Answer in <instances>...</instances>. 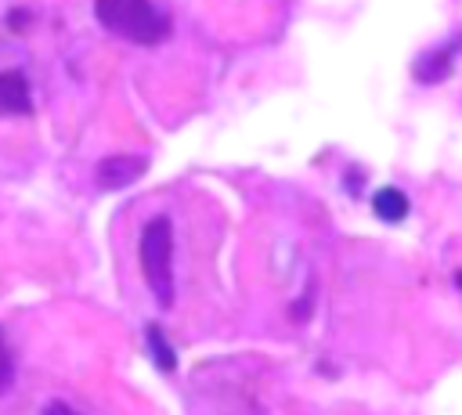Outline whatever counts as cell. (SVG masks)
<instances>
[{"mask_svg": "<svg viewBox=\"0 0 462 415\" xmlns=\"http://www.w3.org/2000/svg\"><path fill=\"white\" fill-rule=\"evenodd\" d=\"M94 18L119 40L155 47L170 36V18L152 0H94Z\"/></svg>", "mask_w": 462, "mask_h": 415, "instance_id": "obj_1", "label": "cell"}, {"mask_svg": "<svg viewBox=\"0 0 462 415\" xmlns=\"http://www.w3.org/2000/svg\"><path fill=\"white\" fill-rule=\"evenodd\" d=\"M137 256H141V274L152 296L159 300L162 310H170L173 307V224L170 217H152L144 224Z\"/></svg>", "mask_w": 462, "mask_h": 415, "instance_id": "obj_2", "label": "cell"}, {"mask_svg": "<svg viewBox=\"0 0 462 415\" xmlns=\"http://www.w3.org/2000/svg\"><path fill=\"white\" fill-rule=\"evenodd\" d=\"M144 170H148L144 155H108V159L97 162L94 180H97L101 191H119V188L134 184L137 177H144Z\"/></svg>", "mask_w": 462, "mask_h": 415, "instance_id": "obj_3", "label": "cell"}, {"mask_svg": "<svg viewBox=\"0 0 462 415\" xmlns=\"http://www.w3.org/2000/svg\"><path fill=\"white\" fill-rule=\"evenodd\" d=\"M458 43H462V36H455L451 43H440V47H433V51H426V54H419L415 58V65H411V76L419 79V83H444L451 72H455V54H458Z\"/></svg>", "mask_w": 462, "mask_h": 415, "instance_id": "obj_4", "label": "cell"}, {"mask_svg": "<svg viewBox=\"0 0 462 415\" xmlns=\"http://www.w3.org/2000/svg\"><path fill=\"white\" fill-rule=\"evenodd\" d=\"M29 112H32L29 79L18 69L0 72V115H29Z\"/></svg>", "mask_w": 462, "mask_h": 415, "instance_id": "obj_5", "label": "cell"}, {"mask_svg": "<svg viewBox=\"0 0 462 415\" xmlns=\"http://www.w3.org/2000/svg\"><path fill=\"white\" fill-rule=\"evenodd\" d=\"M372 209H375L379 220H386V224H401V220L408 217L411 202H408V195H404L401 188L386 184V188H375V195H372Z\"/></svg>", "mask_w": 462, "mask_h": 415, "instance_id": "obj_6", "label": "cell"}, {"mask_svg": "<svg viewBox=\"0 0 462 415\" xmlns=\"http://www.w3.org/2000/svg\"><path fill=\"white\" fill-rule=\"evenodd\" d=\"M144 343H148V350H152V361L170 375V372H177V354H173V346L166 343V332L152 321V325H144Z\"/></svg>", "mask_w": 462, "mask_h": 415, "instance_id": "obj_7", "label": "cell"}, {"mask_svg": "<svg viewBox=\"0 0 462 415\" xmlns=\"http://www.w3.org/2000/svg\"><path fill=\"white\" fill-rule=\"evenodd\" d=\"M11 379H14V361H11V350H7L4 332H0V393L11 386Z\"/></svg>", "mask_w": 462, "mask_h": 415, "instance_id": "obj_8", "label": "cell"}, {"mask_svg": "<svg viewBox=\"0 0 462 415\" xmlns=\"http://www.w3.org/2000/svg\"><path fill=\"white\" fill-rule=\"evenodd\" d=\"M7 25H11V29H25V25H29V14H25V11H11V14H7Z\"/></svg>", "mask_w": 462, "mask_h": 415, "instance_id": "obj_9", "label": "cell"}, {"mask_svg": "<svg viewBox=\"0 0 462 415\" xmlns=\"http://www.w3.org/2000/svg\"><path fill=\"white\" fill-rule=\"evenodd\" d=\"M43 415H79V411H72L69 404H61V401H54V404H51V408H47Z\"/></svg>", "mask_w": 462, "mask_h": 415, "instance_id": "obj_10", "label": "cell"}, {"mask_svg": "<svg viewBox=\"0 0 462 415\" xmlns=\"http://www.w3.org/2000/svg\"><path fill=\"white\" fill-rule=\"evenodd\" d=\"M455 285H458V289H462V271H455Z\"/></svg>", "mask_w": 462, "mask_h": 415, "instance_id": "obj_11", "label": "cell"}]
</instances>
